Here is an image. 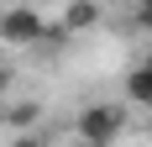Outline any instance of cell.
I'll use <instances>...</instances> for the list:
<instances>
[{"label":"cell","mask_w":152,"mask_h":147,"mask_svg":"<svg viewBox=\"0 0 152 147\" xmlns=\"http://www.w3.org/2000/svg\"><path fill=\"white\" fill-rule=\"evenodd\" d=\"M142 132H147V142H152V116H147V126H142Z\"/></svg>","instance_id":"52a82bcc"},{"label":"cell","mask_w":152,"mask_h":147,"mask_svg":"<svg viewBox=\"0 0 152 147\" xmlns=\"http://www.w3.org/2000/svg\"><path fill=\"white\" fill-rule=\"evenodd\" d=\"M126 100H131V105H147V110H152V58H142L137 68L126 74Z\"/></svg>","instance_id":"3957f363"},{"label":"cell","mask_w":152,"mask_h":147,"mask_svg":"<svg viewBox=\"0 0 152 147\" xmlns=\"http://www.w3.org/2000/svg\"><path fill=\"white\" fill-rule=\"evenodd\" d=\"M42 37H47V16L42 11H31V5H21V0L0 11V42L5 47H37Z\"/></svg>","instance_id":"7a4b0ae2"},{"label":"cell","mask_w":152,"mask_h":147,"mask_svg":"<svg viewBox=\"0 0 152 147\" xmlns=\"http://www.w3.org/2000/svg\"><path fill=\"white\" fill-rule=\"evenodd\" d=\"M37 116H42V105H37V100H16V105H5V126H16V132L37 126Z\"/></svg>","instance_id":"5b68a950"},{"label":"cell","mask_w":152,"mask_h":147,"mask_svg":"<svg viewBox=\"0 0 152 147\" xmlns=\"http://www.w3.org/2000/svg\"><path fill=\"white\" fill-rule=\"evenodd\" d=\"M94 21H100V5H94V0H74V5L63 11V26L68 32H89Z\"/></svg>","instance_id":"277c9868"},{"label":"cell","mask_w":152,"mask_h":147,"mask_svg":"<svg viewBox=\"0 0 152 147\" xmlns=\"http://www.w3.org/2000/svg\"><path fill=\"white\" fill-rule=\"evenodd\" d=\"M0 126H5V105H0Z\"/></svg>","instance_id":"ba28073f"},{"label":"cell","mask_w":152,"mask_h":147,"mask_svg":"<svg viewBox=\"0 0 152 147\" xmlns=\"http://www.w3.org/2000/svg\"><path fill=\"white\" fill-rule=\"evenodd\" d=\"M137 26L152 32V0H137Z\"/></svg>","instance_id":"8992f818"},{"label":"cell","mask_w":152,"mask_h":147,"mask_svg":"<svg viewBox=\"0 0 152 147\" xmlns=\"http://www.w3.org/2000/svg\"><path fill=\"white\" fill-rule=\"evenodd\" d=\"M74 132H79V142H89V147L115 142L126 132V105H84L79 121H74Z\"/></svg>","instance_id":"6da1fadb"}]
</instances>
